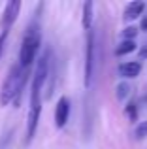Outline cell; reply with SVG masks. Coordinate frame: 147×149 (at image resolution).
Wrapping results in <instances>:
<instances>
[{"mask_svg": "<svg viewBox=\"0 0 147 149\" xmlns=\"http://www.w3.org/2000/svg\"><path fill=\"white\" fill-rule=\"evenodd\" d=\"M8 142H10V134H4V138L0 140V149H4L8 146Z\"/></svg>", "mask_w": 147, "mask_h": 149, "instance_id": "cell-17", "label": "cell"}, {"mask_svg": "<svg viewBox=\"0 0 147 149\" xmlns=\"http://www.w3.org/2000/svg\"><path fill=\"white\" fill-rule=\"evenodd\" d=\"M70 119V100L68 96H60L55 108V125L57 128H64Z\"/></svg>", "mask_w": 147, "mask_h": 149, "instance_id": "cell-5", "label": "cell"}, {"mask_svg": "<svg viewBox=\"0 0 147 149\" xmlns=\"http://www.w3.org/2000/svg\"><path fill=\"white\" fill-rule=\"evenodd\" d=\"M40 44H42L40 26L36 23H32V25H28V30H26L25 38H23V44H21V51H19V66L23 70L30 68V64L36 58L38 49H40Z\"/></svg>", "mask_w": 147, "mask_h": 149, "instance_id": "cell-3", "label": "cell"}, {"mask_svg": "<svg viewBox=\"0 0 147 149\" xmlns=\"http://www.w3.org/2000/svg\"><path fill=\"white\" fill-rule=\"evenodd\" d=\"M145 10V2H140V0H136V2H128L125 8V15L123 17L126 19V21H130V19H136L140 17L141 13H144Z\"/></svg>", "mask_w": 147, "mask_h": 149, "instance_id": "cell-8", "label": "cell"}, {"mask_svg": "<svg viewBox=\"0 0 147 149\" xmlns=\"http://www.w3.org/2000/svg\"><path fill=\"white\" fill-rule=\"evenodd\" d=\"M136 42H130V40H123L121 44L115 47V55L117 57H123V55H128V53H132V51H136Z\"/></svg>", "mask_w": 147, "mask_h": 149, "instance_id": "cell-10", "label": "cell"}, {"mask_svg": "<svg viewBox=\"0 0 147 149\" xmlns=\"http://www.w3.org/2000/svg\"><path fill=\"white\" fill-rule=\"evenodd\" d=\"M94 32L87 30V47H85V87H91L92 83V76H94V61H96V55H94Z\"/></svg>", "mask_w": 147, "mask_h": 149, "instance_id": "cell-4", "label": "cell"}, {"mask_svg": "<svg viewBox=\"0 0 147 149\" xmlns=\"http://www.w3.org/2000/svg\"><path fill=\"white\" fill-rule=\"evenodd\" d=\"M49 57L51 51H45L40 58H38V66L34 70L32 76V85H30V108H28V117H26V143L32 142L34 134L38 130V123H40L42 115V89H44L45 81L49 76Z\"/></svg>", "mask_w": 147, "mask_h": 149, "instance_id": "cell-1", "label": "cell"}, {"mask_svg": "<svg viewBox=\"0 0 147 149\" xmlns=\"http://www.w3.org/2000/svg\"><path fill=\"white\" fill-rule=\"evenodd\" d=\"M6 38H8V30H2L0 32V57L4 53V45H6Z\"/></svg>", "mask_w": 147, "mask_h": 149, "instance_id": "cell-15", "label": "cell"}, {"mask_svg": "<svg viewBox=\"0 0 147 149\" xmlns=\"http://www.w3.org/2000/svg\"><path fill=\"white\" fill-rule=\"evenodd\" d=\"M134 136H136V140H145L147 138V121H141V123L134 128Z\"/></svg>", "mask_w": 147, "mask_h": 149, "instance_id": "cell-12", "label": "cell"}, {"mask_svg": "<svg viewBox=\"0 0 147 149\" xmlns=\"http://www.w3.org/2000/svg\"><path fill=\"white\" fill-rule=\"evenodd\" d=\"M19 10H21V2L19 0H10L4 8V15H2V30H10V26L17 21Z\"/></svg>", "mask_w": 147, "mask_h": 149, "instance_id": "cell-6", "label": "cell"}, {"mask_svg": "<svg viewBox=\"0 0 147 149\" xmlns=\"http://www.w3.org/2000/svg\"><path fill=\"white\" fill-rule=\"evenodd\" d=\"M26 81H28V70H23L19 64L11 66L0 87V106H8L10 102H13L15 108H19Z\"/></svg>", "mask_w": 147, "mask_h": 149, "instance_id": "cell-2", "label": "cell"}, {"mask_svg": "<svg viewBox=\"0 0 147 149\" xmlns=\"http://www.w3.org/2000/svg\"><path fill=\"white\" fill-rule=\"evenodd\" d=\"M92 8H94V4L92 2H85L83 4V15H81V23H83V29L85 30H91L92 29Z\"/></svg>", "mask_w": 147, "mask_h": 149, "instance_id": "cell-9", "label": "cell"}, {"mask_svg": "<svg viewBox=\"0 0 147 149\" xmlns=\"http://www.w3.org/2000/svg\"><path fill=\"white\" fill-rule=\"evenodd\" d=\"M136 34H138V29H136V26H126V29L123 30V40H130V42H134Z\"/></svg>", "mask_w": 147, "mask_h": 149, "instance_id": "cell-13", "label": "cell"}, {"mask_svg": "<svg viewBox=\"0 0 147 149\" xmlns=\"http://www.w3.org/2000/svg\"><path fill=\"white\" fill-rule=\"evenodd\" d=\"M119 76L123 77V79H134V77L140 76L141 72V64L140 62H134V61H128V62H121L117 68Z\"/></svg>", "mask_w": 147, "mask_h": 149, "instance_id": "cell-7", "label": "cell"}, {"mask_svg": "<svg viewBox=\"0 0 147 149\" xmlns=\"http://www.w3.org/2000/svg\"><path fill=\"white\" fill-rule=\"evenodd\" d=\"M141 30H147V15L141 19Z\"/></svg>", "mask_w": 147, "mask_h": 149, "instance_id": "cell-18", "label": "cell"}, {"mask_svg": "<svg viewBox=\"0 0 147 149\" xmlns=\"http://www.w3.org/2000/svg\"><path fill=\"white\" fill-rule=\"evenodd\" d=\"M128 93H130V85L126 83V81H121V83L115 87V95H117V100L125 102L128 98Z\"/></svg>", "mask_w": 147, "mask_h": 149, "instance_id": "cell-11", "label": "cell"}, {"mask_svg": "<svg viewBox=\"0 0 147 149\" xmlns=\"http://www.w3.org/2000/svg\"><path fill=\"white\" fill-rule=\"evenodd\" d=\"M125 113L128 115L130 121H136L138 119V111H136V106H134V104H128V106H126V108H125Z\"/></svg>", "mask_w": 147, "mask_h": 149, "instance_id": "cell-14", "label": "cell"}, {"mask_svg": "<svg viewBox=\"0 0 147 149\" xmlns=\"http://www.w3.org/2000/svg\"><path fill=\"white\" fill-rule=\"evenodd\" d=\"M138 55H140V58H144V61L147 58V44L140 47V51H138Z\"/></svg>", "mask_w": 147, "mask_h": 149, "instance_id": "cell-16", "label": "cell"}]
</instances>
